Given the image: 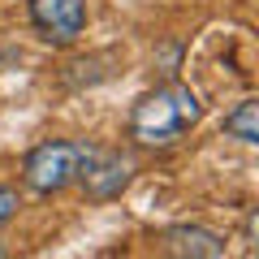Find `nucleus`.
I'll list each match as a JSON object with an SVG mask.
<instances>
[{
    "label": "nucleus",
    "instance_id": "nucleus-1",
    "mask_svg": "<svg viewBox=\"0 0 259 259\" xmlns=\"http://www.w3.org/2000/svg\"><path fill=\"white\" fill-rule=\"evenodd\" d=\"M199 117H203L199 95L186 82H164L134 104V112H130V139L139 147H151V151L173 147L186 130L199 125Z\"/></svg>",
    "mask_w": 259,
    "mask_h": 259
},
{
    "label": "nucleus",
    "instance_id": "nucleus-2",
    "mask_svg": "<svg viewBox=\"0 0 259 259\" xmlns=\"http://www.w3.org/2000/svg\"><path fill=\"white\" fill-rule=\"evenodd\" d=\"M78 160H82V143L48 139V143H39V147L26 156L22 177H26V186L35 194H56L69 182H78Z\"/></svg>",
    "mask_w": 259,
    "mask_h": 259
},
{
    "label": "nucleus",
    "instance_id": "nucleus-3",
    "mask_svg": "<svg viewBox=\"0 0 259 259\" xmlns=\"http://www.w3.org/2000/svg\"><path fill=\"white\" fill-rule=\"evenodd\" d=\"M134 177V160L121 156L112 147H82L78 160V182H82L87 199H117Z\"/></svg>",
    "mask_w": 259,
    "mask_h": 259
},
{
    "label": "nucleus",
    "instance_id": "nucleus-4",
    "mask_svg": "<svg viewBox=\"0 0 259 259\" xmlns=\"http://www.w3.org/2000/svg\"><path fill=\"white\" fill-rule=\"evenodd\" d=\"M30 22L48 44H74L87 26V0H30Z\"/></svg>",
    "mask_w": 259,
    "mask_h": 259
},
{
    "label": "nucleus",
    "instance_id": "nucleus-5",
    "mask_svg": "<svg viewBox=\"0 0 259 259\" xmlns=\"http://www.w3.org/2000/svg\"><path fill=\"white\" fill-rule=\"evenodd\" d=\"M164 250L182 259H221L225 238L203 225H173V229H164Z\"/></svg>",
    "mask_w": 259,
    "mask_h": 259
},
{
    "label": "nucleus",
    "instance_id": "nucleus-6",
    "mask_svg": "<svg viewBox=\"0 0 259 259\" xmlns=\"http://www.w3.org/2000/svg\"><path fill=\"white\" fill-rule=\"evenodd\" d=\"M225 134L255 147V143H259V100H242L238 108L225 117Z\"/></svg>",
    "mask_w": 259,
    "mask_h": 259
},
{
    "label": "nucleus",
    "instance_id": "nucleus-7",
    "mask_svg": "<svg viewBox=\"0 0 259 259\" xmlns=\"http://www.w3.org/2000/svg\"><path fill=\"white\" fill-rule=\"evenodd\" d=\"M13 212H18V190L13 186H0V225L9 221Z\"/></svg>",
    "mask_w": 259,
    "mask_h": 259
},
{
    "label": "nucleus",
    "instance_id": "nucleus-8",
    "mask_svg": "<svg viewBox=\"0 0 259 259\" xmlns=\"http://www.w3.org/2000/svg\"><path fill=\"white\" fill-rule=\"evenodd\" d=\"M0 259H5V246H0Z\"/></svg>",
    "mask_w": 259,
    "mask_h": 259
}]
</instances>
